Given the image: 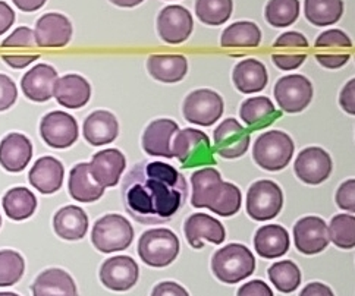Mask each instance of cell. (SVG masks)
Segmentation results:
<instances>
[{"mask_svg":"<svg viewBox=\"0 0 355 296\" xmlns=\"http://www.w3.org/2000/svg\"><path fill=\"white\" fill-rule=\"evenodd\" d=\"M188 197L182 173L169 163L141 162L125 176V210L139 225H163L180 213Z\"/></svg>","mask_w":355,"mask_h":296,"instance_id":"6da1fadb","label":"cell"},{"mask_svg":"<svg viewBox=\"0 0 355 296\" xmlns=\"http://www.w3.org/2000/svg\"><path fill=\"white\" fill-rule=\"evenodd\" d=\"M191 185L193 207L209 209L222 217H231L239 211L243 202L239 188L234 184L223 182L220 173L213 167L194 172Z\"/></svg>","mask_w":355,"mask_h":296,"instance_id":"7a4b0ae2","label":"cell"},{"mask_svg":"<svg viewBox=\"0 0 355 296\" xmlns=\"http://www.w3.org/2000/svg\"><path fill=\"white\" fill-rule=\"evenodd\" d=\"M211 270L220 281L235 285L254 273V254L241 243H230L213 255Z\"/></svg>","mask_w":355,"mask_h":296,"instance_id":"3957f363","label":"cell"},{"mask_svg":"<svg viewBox=\"0 0 355 296\" xmlns=\"http://www.w3.org/2000/svg\"><path fill=\"white\" fill-rule=\"evenodd\" d=\"M294 141L282 131H269L260 135L252 148L254 162L268 172L285 169L294 156Z\"/></svg>","mask_w":355,"mask_h":296,"instance_id":"277c9868","label":"cell"},{"mask_svg":"<svg viewBox=\"0 0 355 296\" xmlns=\"http://www.w3.org/2000/svg\"><path fill=\"white\" fill-rule=\"evenodd\" d=\"M172 153L185 169L216 164L209 137L194 128L180 130L172 141Z\"/></svg>","mask_w":355,"mask_h":296,"instance_id":"5b68a950","label":"cell"},{"mask_svg":"<svg viewBox=\"0 0 355 296\" xmlns=\"http://www.w3.org/2000/svg\"><path fill=\"white\" fill-rule=\"evenodd\" d=\"M134 239V229L128 218L121 214H106L100 217L92 230L93 245L105 254L123 251Z\"/></svg>","mask_w":355,"mask_h":296,"instance_id":"8992f818","label":"cell"},{"mask_svg":"<svg viewBox=\"0 0 355 296\" xmlns=\"http://www.w3.org/2000/svg\"><path fill=\"white\" fill-rule=\"evenodd\" d=\"M138 255L150 267H168L180 254V239L169 229L147 230L139 236Z\"/></svg>","mask_w":355,"mask_h":296,"instance_id":"52a82bcc","label":"cell"},{"mask_svg":"<svg viewBox=\"0 0 355 296\" xmlns=\"http://www.w3.org/2000/svg\"><path fill=\"white\" fill-rule=\"evenodd\" d=\"M282 189L273 181H257L247 192V213L256 222L272 220L282 210Z\"/></svg>","mask_w":355,"mask_h":296,"instance_id":"ba28073f","label":"cell"},{"mask_svg":"<svg viewBox=\"0 0 355 296\" xmlns=\"http://www.w3.org/2000/svg\"><path fill=\"white\" fill-rule=\"evenodd\" d=\"M223 98L213 89L201 88L188 94L184 100V118L193 125L211 126L223 114Z\"/></svg>","mask_w":355,"mask_h":296,"instance_id":"9c48e42d","label":"cell"},{"mask_svg":"<svg viewBox=\"0 0 355 296\" xmlns=\"http://www.w3.org/2000/svg\"><path fill=\"white\" fill-rule=\"evenodd\" d=\"M313 85L304 75H288L275 85V98L286 113H300L313 100Z\"/></svg>","mask_w":355,"mask_h":296,"instance_id":"30bf717a","label":"cell"},{"mask_svg":"<svg viewBox=\"0 0 355 296\" xmlns=\"http://www.w3.org/2000/svg\"><path fill=\"white\" fill-rule=\"evenodd\" d=\"M40 134L44 143L55 150H65L78 139V123L65 112H50L40 122Z\"/></svg>","mask_w":355,"mask_h":296,"instance_id":"8fae6325","label":"cell"},{"mask_svg":"<svg viewBox=\"0 0 355 296\" xmlns=\"http://www.w3.org/2000/svg\"><path fill=\"white\" fill-rule=\"evenodd\" d=\"M194 28L193 15L187 8L171 5L163 8L157 17V31L162 40L168 44L187 42Z\"/></svg>","mask_w":355,"mask_h":296,"instance_id":"7c38bea8","label":"cell"},{"mask_svg":"<svg viewBox=\"0 0 355 296\" xmlns=\"http://www.w3.org/2000/svg\"><path fill=\"white\" fill-rule=\"evenodd\" d=\"M214 151L223 159H238L247 153L251 135L235 119H225L213 132Z\"/></svg>","mask_w":355,"mask_h":296,"instance_id":"4fadbf2b","label":"cell"},{"mask_svg":"<svg viewBox=\"0 0 355 296\" xmlns=\"http://www.w3.org/2000/svg\"><path fill=\"white\" fill-rule=\"evenodd\" d=\"M332 159L320 147L304 148L294 163L295 175L307 185H320L332 173Z\"/></svg>","mask_w":355,"mask_h":296,"instance_id":"5bb4252c","label":"cell"},{"mask_svg":"<svg viewBox=\"0 0 355 296\" xmlns=\"http://www.w3.org/2000/svg\"><path fill=\"white\" fill-rule=\"evenodd\" d=\"M294 242L297 250L302 254H320L331 243L326 222L315 216L300 218L294 226Z\"/></svg>","mask_w":355,"mask_h":296,"instance_id":"9a60e30c","label":"cell"},{"mask_svg":"<svg viewBox=\"0 0 355 296\" xmlns=\"http://www.w3.org/2000/svg\"><path fill=\"white\" fill-rule=\"evenodd\" d=\"M139 277V268L128 255H118L106 260L100 268V280L115 292H125L135 286Z\"/></svg>","mask_w":355,"mask_h":296,"instance_id":"2e32d148","label":"cell"},{"mask_svg":"<svg viewBox=\"0 0 355 296\" xmlns=\"http://www.w3.org/2000/svg\"><path fill=\"white\" fill-rule=\"evenodd\" d=\"M34 35L39 47H65L72 38V24L65 15L50 12V14H44L37 21Z\"/></svg>","mask_w":355,"mask_h":296,"instance_id":"e0dca14e","label":"cell"},{"mask_svg":"<svg viewBox=\"0 0 355 296\" xmlns=\"http://www.w3.org/2000/svg\"><path fill=\"white\" fill-rule=\"evenodd\" d=\"M184 232L189 245L196 250H201L205 247V242L209 241L214 245H219L226 238V230L223 225L209 214L205 213H196L189 216L185 225Z\"/></svg>","mask_w":355,"mask_h":296,"instance_id":"ac0fdd59","label":"cell"},{"mask_svg":"<svg viewBox=\"0 0 355 296\" xmlns=\"http://www.w3.org/2000/svg\"><path fill=\"white\" fill-rule=\"evenodd\" d=\"M126 167V159L116 148H107L96 153L88 163L94 181L103 188H112L119 184V179Z\"/></svg>","mask_w":355,"mask_h":296,"instance_id":"d6986e66","label":"cell"},{"mask_svg":"<svg viewBox=\"0 0 355 296\" xmlns=\"http://www.w3.org/2000/svg\"><path fill=\"white\" fill-rule=\"evenodd\" d=\"M180 132V125L172 119H157L151 122L143 134V148L153 157L173 159L172 141Z\"/></svg>","mask_w":355,"mask_h":296,"instance_id":"ffe728a7","label":"cell"},{"mask_svg":"<svg viewBox=\"0 0 355 296\" xmlns=\"http://www.w3.org/2000/svg\"><path fill=\"white\" fill-rule=\"evenodd\" d=\"M58 72L47 63H40L22 76L21 88L24 96L34 103H46L53 97Z\"/></svg>","mask_w":355,"mask_h":296,"instance_id":"44dd1931","label":"cell"},{"mask_svg":"<svg viewBox=\"0 0 355 296\" xmlns=\"http://www.w3.org/2000/svg\"><path fill=\"white\" fill-rule=\"evenodd\" d=\"M33 159V144L24 134H8L0 143V166L6 172L19 173Z\"/></svg>","mask_w":355,"mask_h":296,"instance_id":"7402d4cb","label":"cell"},{"mask_svg":"<svg viewBox=\"0 0 355 296\" xmlns=\"http://www.w3.org/2000/svg\"><path fill=\"white\" fill-rule=\"evenodd\" d=\"M53 97L63 107L81 109L92 98V85L84 76L69 73L56 80Z\"/></svg>","mask_w":355,"mask_h":296,"instance_id":"603a6c76","label":"cell"},{"mask_svg":"<svg viewBox=\"0 0 355 296\" xmlns=\"http://www.w3.org/2000/svg\"><path fill=\"white\" fill-rule=\"evenodd\" d=\"M63 176H65L63 164L52 156H44L35 160L30 171L28 179L30 184L37 191L44 195H50L60 189L63 184Z\"/></svg>","mask_w":355,"mask_h":296,"instance_id":"cb8c5ba5","label":"cell"},{"mask_svg":"<svg viewBox=\"0 0 355 296\" xmlns=\"http://www.w3.org/2000/svg\"><path fill=\"white\" fill-rule=\"evenodd\" d=\"M83 134L87 143H90L94 147L110 144L119 134L118 119L115 118V114L107 110L93 112L84 121Z\"/></svg>","mask_w":355,"mask_h":296,"instance_id":"d4e9b609","label":"cell"},{"mask_svg":"<svg viewBox=\"0 0 355 296\" xmlns=\"http://www.w3.org/2000/svg\"><path fill=\"white\" fill-rule=\"evenodd\" d=\"M33 296H78L77 285L62 268H49L37 276L31 286Z\"/></svg>","mask_w":355,"mask_h":296,"instance_id":"484cf974","label":"cell"},{"mask_svg":"<svg viewBox=\"0 0 355 296\" xmlns=\"http://www.w3.org/2000/svg\"><path fill=\"white\" fill-rule=\"evenodd\" d=\"M239 114L244 123L256 131L273 125L282 116L281 112L276 110L270 98L264 96L245 100L241 106Z\"/></svg>","mask_w":355,"mask_h":296,"instance_id":"4316f807","label":"cell"},{"mask_svg":"<svg viewBox=\"0 0 355 296\" xmlns=\"http://www.w3.org/2000/svg\"><path fill=\"white\" fill-rule=\"evenodd\" d=\"M147 71L156 81L175 84L185 78L188 60L182 55H151L147 59Z\"/></svg>","mask_w":355,"mask_h":296,"instance_id":"83f0119b","label":"cell"},{"mask_svg":"<svg viewBox=\"0 0 355 296\" xmlns=\"http://www.w3.org/2000/svg\"><path fill=\"white\" fill-rule=\"evenodd\" d=\"M232 80L241 93H260L268 85L269 76L266 67L257 59H245L239 62L232 72Z\"/></svg>","mask_w":355,"mask_h":296,"instance_id":"f1b7e54d","label":"cell"},{"mask_svg":"<svg viewBox=\"0 0 355 296\" xmlns=\"http://www.w3.org/2000/svg\"><path fill=\"white\" fill-rule=\"evenodd\" d=\"M55 234L65 241H80L88 230V217L77 205L62 207L53 217Z\"/></svg>","mask_w":355,"mask_h":296,"instance_id":"f546056e","label":"cell"},{"mask_svg":"<svg viewBox=\"0 0 355 296\" xmlns=\"http://www.w3.org/2000/svg\"><path fill=\"white\" fill-rule=\"evenodd\" d=\"M288 230L279 225L263 226L256 232L254 247L261 259H279L289 250Z\"/></svg>","mask_w":355,"mask_h":296,"instance_id":"4dcf8cb0","label":"cell"},{"mask_svg":"<svg viewBox=\"0 0 355 296\" xmlns=\"http://www.w3.org/2000/svg\"><path fill=\"white\" fill-rule=\"evenodd\" d=\"M69 195L80 202H94L105 195L103 186H100L88 169V163H80L69 173Z\"/></svg>","mask_w":355,"mask_h":296,"instance_id":"1f68e13d","label":"cell"},{"mask_svg":"<svg viewBox=\"0 0 355 296\" xmlns=\"http://www.w3.org/2000/svg\"><path fill=\"white\" fill-rule=\"evenodd\" d=\"M2 207L10 220L22 222L35 213L37 198L28 188L17 186L9 189L3 195Z\"/></svg>","mask_w":355,"mask_h":296,"instance_id":"d6a6232c","label":"cell"},{"mask_svg":"<svg viewBox=\"0 0 355 296\" xmlns=\"http://www.w3.org/2000/svg\"><path fill=\"white\" fill-rule=\"evenodd\" d=\"M260 43H261V31L257 27V24L250 22V21L234 22L223 31L220 37V46L226 49L259 47Z\"/></svg>","mask_w":355,"mask_h":296,"instance_id":"836d02e7","label":"cell"},{"mask_svg":"<svg viewBox=\"0 0 355 296\" xmlns=\"http://www.w3.org/2000/svg\"><path fill=\"white\" fill-rule=\"evenodd\" d=\"M304 14L315 27H327L344 14V0H306Z\"/></svg>","mask_w":355,"mask_h":296,"instance_id":"e575fe53","label":"cell"},{"mask_svg":"<svg viewBox=\"0 0 355 296\" xmlns=\"http://www.w3.org/2000/svg\"><path fill=\"white\" fill-rule=\"evenodd\" d=\"M264 17L272 27L286 28L300 17V0H269Z\"/></svg>","mask_w":355,"mask_h":296,"instance_id":"d590c367","label":"cell"},{"mask_svg":"<svg viewBox=\"0 0 355 296\" xmlns=\"http://www.w3.org/2000/svg\"><path fill=\"white\" fill-rule=\"evenodd\" d=\"M232 10V0H196L197 18L211 27L225 24L231 18Z\"/></svg>","mask_w":355,"mask_h":296,"instance_id":"8d00e7d4","label":"cell"},{"mask_svg":"<svg viewBox=\"0 0 355 296\" xmlns=\"http://www.w3.org/2000/svg\"><path fill=\"white\" fill-rule=\"evenodd\" d=\"M269 279L282 293H291L301 285V272L295 263L285 260L269 267Z\"/></svg>","mask_w":355,"mask_h":296,"instance_id":"74e56055","label":"cell"},{"mask_svg":"<svg viewBox=\"0 0 355 296\" xmlns=\"http://www.w3.org/2000/svg\"><path fill=\"white\" fill-rule=\"evenodd\" d=\"M329 239L338 248L352 250L355 247V217L354 214H338L329 223Z\"/></svg>","mask_w":355,"mask_h":296,"instance_id":"f35d334b","label":"cell"},{"mask_svg":"<svg viewBox=\"0 0 355 296\" xmlns=\"http://www.w3.org/2000/svg\"><path fill=\"white\" fill-rule=\"evenodd\" d=\"M25 272L24 256L12 250L0 251V288L14 286Z\"/></svg>","mask_w":355,"mask_h":296,"instance_id":"ab89813d","label":"cell"},{"mask_svg":"<svg viewBox=\"0 0 355 296\" xmlns=\"http://www.w3.org/2000/svg\"><path fill=\"white\" fill-rule=\"evenodd\" d=\"M35 35L30 27H18L10 35H8L2 47L5 49H21V47H35Z\"/></svg>","mask_w":355,"mask_h":296,"instance_id":"60d3db41","label":"cell"},{"mask_svg":"<svg viewBox=\"0 0 355 296\" xmlns=\"http://www.w3.org/2000/svg\"><path fill=\"white\" fill-rule=\"evenodd\" d=\"M315 47H352L351 38L340 30H329L322 33L314 43Z\"/></svg>","mask_w":355,"mask_h":296,"instance_id":"b9f144b4","label":"cell"},{"mask_svg":"<svg viewBox=\"0 0 355 296\" xmlns=\"http://www.w3.org/2000/svg\"><path fill=\"white\" fill-rule=\"evenodd\" d=\"M18 89L8 75L0 73V112H5L15 105Z\"/></svg>","mask_w":355,"mask_h":296,"instance_id":"7bdbcfd3","label":"cell"},{"mask_svg":"<svg viewBox=\"0 0 355 296\" xmlns=\"http://www.w3.org/2000/svg\"><path fill=\"white\" fill-rule=\"evenodd\" d=\"M336 204L351 214L355 211V179H348L336 191Z\"/></svg>","mask_w":355,"mask_h":296,"instance_id":"ee69618b","label":"cell"},{"mask_svg":"<svg viewBox=\"0 0 355 296\" xmlns=\"http://www.w3.org/2000/svg\"><path fill=\"white\" fill-rule=\"evenodd\" d=\"M236 296H273V292L266 281L251 280L238 289Z\"/></svg>","mask_w":355,"mask_h":296,"instance_id":"f6af8a7d","label":"cell"},{"mask_svg":"<svg viewBox=\"0 0 355 296\" xmlns=\"http://www.w3.org/2000/svg\"><path fill=\"white\" fill-rule=\"evenodd\" d=\"M307 55H272L275 65L282 71H293L306 62Z\"/></svg>","mask_w":355,"mask_h":296,"instance_id":"bcb514c9","label":"cell"},{"mask_svg":"<svg viewBox=\"0 0 355 296\" xmlns=\"http://www.w3.org/2000/svg\"><path fill=\"white\" fill-rule=\"evenodd\" d=\"M273 47H309V40L304 34L295 33V31H288L282 34L281 37L276 38V42L273 43Z\"/></svg>","mask_w":355,"mask_h":296,"instance_id":"7dc6e473","label":"cell"},{"mask_svg":"<svg viewBox=\"0 0 355 296\" xmlns=\"http://www.w3.org/2000/svg\"><path fill=\"white\" fill-rule=\"evenodd\" d=\"M339 105L348 114H355V80H349L339 96Z\"/></svg>","mask_w":355,"mask_h":296,"instance_id":"c3c4849f","label":"cell"},{"mask_svg":"<svg viewBox=\"0 0 355 296\" xmlns=\"http://www.w3.org/2000/svg\"><path fill=\"white\" fill-rule=\"evenodd\" d=\"M351 55L348 53H332V55H315L317 62L326 69H339L345 65V63L349 60Z\"/></svg>","mask_w":355,"mask_h":296,"instance_id":"681fc988","label":"cell"},{"mask_svg":"<svg viewBox=\"0 0 355 296\" xmlns=\"http://www.w3.org/2000/svg\"><path fill=\"white\" fill-rule=\"evenodd\" d=\"M151 296H189V293L175 281H162L155 286Z\"/></svg>","mask_w":355,"mask_h":296,"instance_id":"f907efd6","label":"cell"},{"mask_svg":"<svg viewBox=\"0 0 355 296\" xmlns=\"http://www.w3.org/2000/svg\"><path fill=\"white\" fill-rule=\"evenodd\" d=\"M39 58L40 55H2V60L14 69L27 68Z\"/></svg>","mask_w":355,"mask_h":296,"instance_id":"816d5d0a","label":"cell"},{"mask_svg":"<svg viewBox=\"0 0 355 296\" xmlns=\"http://www.w3.org/2000/svg\"><path fill=\"white\" fill-rule=\"evenodd\" d=\"M15 22V12L6 2L0 0V35L10 30Z\"/></svg>","mask_w":355,"mask_h":296,"instance_id":"f5cc1de1","label":"cell"},{"mask_svg":"<svg viewBox=\"0 0 355 296\" xmlns=\"http://www.w3.org/2000/svg\"><path fill=\"white\" fill-rule=\"evenodd\" d=\"M300 296H335L332 289L320 281H313L304 288Z\"/></svg>","mask_w":355,"mask_h":296,"instance_id":"db71d44e","label":"cell"},{"mask_svg":"<svg viewBox=\"0 0 355 296\" xmlns=\"http://www.w3.org/2000/svg\"><path fill=\"white\" fill-rule=\"evenodd\" d=\"M22 12H35L46 5L47 0H12Z\"/></svg>","mask_w":355,"mask_h":296,"instance_id":"11a10c76","label":"cell"},{"mask_svg":"<svg viewBox=\"0 0 355 296\" xmlns=\"http://www.w3.org/2000/svg\"><path fill=\"white\" fill-rule=\"evenodd\" d=\"M110 2L119 8H135L141 5L144 0H110Z\"/></svg>","mask_w":355,"mask_h":296,"instance_id":"9f6ffc18","label":"cell"},{"mask_svg":"<svg viewBox=\"0 0 355 296\" xmlns=\"http://www.w3.org/2000/svg\"><path fill=\"white\" fill-rule=\"evenodd\" d=\"M0 296H19V295L14 292H0Z\"/></svg>","mask_w":355,"mask_h":296,"instance_id":"6f0895ef","label":"cell"},{"mask_svg":"<svg viewBox=\"0 0 355 296\" xmlns=\"http://www.w3.org/2000/svg\"><path fill=\"white\" fill-rule=\"evenodd\" d=\"M0 227H2V216H0Z\"/></svg>","mask_w":355,"mask_h":296,"instance_id":"680465c9","label":"cell"}]
</instances>
